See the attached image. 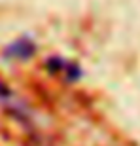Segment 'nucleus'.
<instances>
[{
	"mask_svg": "<svg viewBox=\"0 0 140 146\" xmlns=\"http://www.w3.org/2000/svg\"><path fill=\"white\" fill-rule=\"evenodd\" d=\"M49 66H51V70H57L65 80H68V82H74L76 78L80 76V70H78L74 65L66 63L65 59H53L51 63H49Z\"/></svg>",
	"mask_w": 140,
	"mask_h": 146,
	"instance_id": "3",
	"label": "nucleus"
},
{
	"mask_svg": "<svg viewBox=\"0 0 140 146\" xmlns=\"http://www.w3.org/2000/svg\"><path fill=\"white\" fill-rule=\"evenodd\" d=\"M32 53H34V44L28 38H19L17 42H13L6 49V57H11V59H28Z\"/></svg>",
	"mask_w": 140,
	"mask_h": 146,
	"instance_id": "2",
	"label": "nucleus"
},
{
	"mask_svg": "<svg viewBox=\"0 0 140 146\" xmlns=\"http://www.w3.org/2000/svg\"><path fill=\"white\" fill-rule=\"evenodd\" d=\"M0 103L4 104L6 108H8V112H10L15 119H19L21 123H28V121L32 119L30 108H28L27 104L23 103L21 99L17 97L6 84H2V82H0Z\"/></svg>",
	"mask_w": 140,
	"mask_h": 146,
	"instance_id": "1",
	"label": "nucleus"
}]
</instances>
